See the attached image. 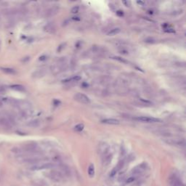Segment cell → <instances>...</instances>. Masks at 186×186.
Listing matches in <instances>:
<instances>
[{"mask_svg":"<svg viewBox=\"0 0 186 186\" xmlns=\"http://www.w3.org/2000/svg\"><path fill=\"white\" fill-rule=\"evenodd\" d=\"M67 66V62L65 58H61L55 63L54 66L52 67V71L55 73H58L63 71Z\"/></svg>","mask_w":186,"mask_h":186,"instance_id":"6da1fadb","label":"cell"},{"mask_svg":"<svg viewBox=\"0 0 186 186\" xmlns=\"http://www.w3.org/2000/svg\"><path fill=\"white\" fill-rule=\"evenodd\" d=\"M55 167V164L52 163H44V164H37L33 165L30 170L33 171H37V170H48L52 169Z\"/></svg>","mask_w":186,"mask_h":186,"instance_id":"7a4b0ae2","label":"cell"},{"mask_svg":"<svg viewBox=\"0 0 186 186\" xmlns=\"http://www.w3.org/2000/svg\"><path fill=\"white\" fill-rule=\"evenodd\" d=\"M48 175H49V177L52 180H53L55 182H60L63 178V175L62 174V172H59V171H56V170L51 171L48 174Z\"/></svg>","mask_w":186,"mask_h":186,"instance_id":"3957f363","label":"cell"},{"mask_svg":"<svg viewBox=\"0 0 186 186\" xmlns=\"http://www.w3.org/2000/svg\"><path fill=\"white\" fill-rule=\"evenodd\" d=\"M109 150L110 148L109 145L105 143V142H102L98 145V153L101 156V157H104L105 156H106L108 153H109Z\"/></svg>","mask_w":186,"mask_h":186,"instance_id":"277c9868","label":"cell"},{"mask_svg":"<svg viewBox=\"0 0 186 186\" xmlns=\"http://www.w3.org/2000/svg\"><path fill=\"white\" fill-rule=\"evenodd\" d=\"M74 99H75L77 101H78L80 103L82 104H89L90 103V99L84 94L83 93H80L78 92L77 94L74 95Z\"/></svg>","mask_w":186,"mask_h":186,"instance_id":"5b68a950","label":"cell"},{"mask_svg":"<svg viewBox=\"0 0 186 186\" xmlns=\"http://www.w3.org/2000/svg\"><path fill=\"white\" fill-rule=\"evenodd\" d=\"M135 120L143 122V123H156V122H161V120L159 119H156L154 117H149V116H138L135 118Z\"/></svg>","mask_w":186,"mask_h":186,"instance_id":"8992f818","label":"cell"},{"mask_svg":"<svg viewBox=\"0 0 186 186\" xmlns=\"http://www.w3.org/2000/svg\"><path fill=\"white\" fill-rule=\"evenodd\" d=\"M169 184L170 186H183L181 180L178 178L177 175L172 174L169 177Z\"/></svg>","mask_w":186,"mask_h":186,"instance_id":"52a82bcc","label":"cell"},{"mask_svg":"<svg viewBox=\"0 0 186 186\" xmlns=\"http://www.w3.org/2000/svg\"><path fill=\"white\" fill-rule=\"evenodd\" d=\"M37 145L35 142H29L26 145H24L23 147V149L29 153H34L36 152L37 151Z\"/></svg>","mask_w":186,"mask_h":186,"instance_id":"ba28073f","label":"cell"},{"mask_svg":"<svg viewBox=\"0 0 186 186\" xmlns=\"http://www.w3.org/2000/svg\"><path fill=\"white\" fill-rule=\"evenodd\" d=\"M146 169V164H142L140 165H138L137 166H136L135 169H133L132 170V174L135 175V177L136 175H140L142 173L144 172V171Z\"/></svg>","mask_w":186,"mask_h":186,"instance_id":"9c48e42d","label":"cell"},{"mask_svg":"<svg viewBox=\"0 0 186 186\" xmlns=\"http://www.w3.org/2000/svg\"><path fill=\"white\" fill-rule=\"evenodd\" d=\"M46 74V71L44 68H41V69H38L36 71H34L32 74V77L35 78V79H39L43 77Z\"/></svg>","mask_w":186,"mask_h":186,"instance_id":"30bf717a","label":"cell"},{"mask_svg":"<svg viewBox=\"0 0 186 186\" xmlns=\"http://www.w3.org/2000/svg\"><path fill=\"white\" fill-rule=\"evenodd\" d=\"M102 159H103V161H102L103 165L104 166H108L110 164L111 161H112L113 154L110 153H108L106 156H105L104 157H103Z\"/></svg>","mask_w":186,"mask_h":186,"instance_id":"8fae6325","label":"cell"},{"mask_svg":"<svg viewBox=\"0 0 186 186\" xmlns=\"http://www.w3.org/2000/svg\"><path fill=\"white\" fill-rule=\"evenodd\" d=\"M102 123L110 125H117L119 124V121L116 119H105L102 121Z\"/></svg>","mask_w":186,"mask_h":186,"instance_id":"7c38bea8","label":"cell"},{"mask_svg":"<svg viewBox=\"0 0 186 186\" xmlns=\"http://www.w3.org/2000/svg\"><path fill=\"white\" fill-rule=\"evenodd\" d=\"M44 31L48 32V33H55V26L54 23H48L47 26H45Z\"/></svg>","mask_w":186,"mask_h":186,"instance_id":"4fadbf2b","label":"cell"},{"mask_svg":"<svg viewBox=\"0 0 186 186\" xmlns=\"http://www.w3.org/2000/svg\"><path fill=\"white\" fill-rule=\"evenodd\" d=\"M1 70L4 73H5L7 74H10V75H14V74L16 73L15 70H14L13 68H1Z\"/></svg>","mask_w":186,"mask_h":186,"instance_id":"5bb4252c","label":"cell"},{"mask_svg":"<svg viewBox=\"0 0 186 186\" xmlns=\"http://www.w3.org/2000/svg\"><path fill=\"white\" fill-rule=\"evenodd\" d=\"M88 175L90 177H93L95 175V166L92 164H91L89 166L88 168Z\"/></svg>","mask_w":186,"mask_h":186,"instance_id":"9a60e30c","label":"cell"},{"mask_svg":"<svg viewBox=\"0 0 186 186\" xmlns=\"http://www.w3.org/2000/svg\"><path fill=\"white\" fill-rule=\"evenodd\" d=\"M10 87H11V89H12L14 90H16V91H18V92H23V91H25L24 87L22 86V85H20V84L12 85Z\"/></svg>","mask_w":186,"mask_h":186,"instance_id":"2e32d148","label":"cell"},{"mask_svg":"<svg viewBox=\"0 0 186 186\" xmlns=\"http://www.w3.org/2000/svg\"><path fill=\"white\" fill-rule=\"evenodd\" d=\"M120 31H121V29H120L119 28H115L111 29V30L108 33V36H114V35L118 34Z\"/></svg>","mask_w":186,"mask_h":186,"instance_id":"e0dca14e","label":"cell"},{"mask_svg":"<svg viewBox=\"0 0 186 186\" xmlns=\"http://www.w3.org/2000/svg\"><path fill=\"white\" fill-rule=\"evenodd\" d=\"M58 7H52V8H51L50 10H48V12H47V15H49V16H53V15H55V14L58 12Z\"/></svg>","mask_w":186,"mask_h":186,"instance_id":"ac0fdd59","label":"cell"},{"mask_svg":"<svg viewBox=\"0 0 186 186\" xmlns=\"http://www.w3.org/2000/svg\"><path fill=\"white\" fill-rule=\"evenodd\" d=\"M39 125V121L37 120V119L33 120V121H30L28 124V126H29L31 127H36V126H38Z\"/></svg>","mask_w":186,"mask_h":186,"instance_id":"d6986e66","label":"cell"},{"mask_svg":"<svg viewBox=\"0 0 186 186\" xmlns=\"http://www.w3.org/2000/svg\"><path fill=\"white\" fill-rule=\"evenodd\" d=\"M84 126L83 124H79L74 126V130L77 132H82L84 129Z\"/></svg>","mask_w":186,"mask_h":186,"instance_id":"ffe728a7","label":"cell"},{"mask_svg":"<svg viewBox=\"0 0 186 186\" xmlns=\"http://www.w3.org/2000/svg\"><path fill=\"white\" fill-rule=\"evenodd\" d=\"M135 180H136V177H135V176H132V177H128V179L126 180V183H127V184L132 183V182H134Z\"/></svg>","mask_w":186,"mask_h":186,"instance_id":"44dd1931","label":"cell"},{"mask_svg":"<svg viewBox=\"0 0 186 186\" xmlns=\"http://www.w3.org/2000/svg\"><path fill=\"white\" fill-rule=\"evenodd\" d=\"M118 172H119V170L116 169V167L115 166L114 168L112 170H111V172H110V177H114L117 174Z\"/></svg>","mask_w":186,"mask_h":186,"instance_id":"7402d4cb","label":"cell"},{"mask_svg":"<svg viewBox=\"0 0 186 186\" xmlns=\"http://www.w3.org/2000/svg\"><path fill=\"white\" fill-rule=\"evenodd\" d=\"M79 6H74L71 10V12L73 13V14H77V13L79 12Z\"/></svg>","mask_w":186,"mask_h":186,"instance_id":"603a6c76","label":"cell"},{"mask_svg":"<svg viewBox=\"0 0 186 186\" xmlns=\"http://www.w3.org/2000/svg\"><path fill=\"white\" fill-rule=\"evenodd\" d=\"M82 79V77L79 76H74L73 77H72L71 79V81H73V82H79Z\"/></svg>","mask_w":186,"mask_h":186,"instance_id":"cb8c5ba5","label":"cell"},{"mask_svg":"<svg viewBox=\"0 0 186 186\" xmlns=\"http://www.w3.org/2000/svg\"><path fill=\"white\" fill-rule=\"evenodd\" d=\"M114 59H116V60H119V61H120V62H121V63H126L127 62L125 60H123V59H121V58H119V57H114Z\"/></svg>","mask_w":186,"mask_h":186,"instance_id":"d4e9b609","label":"cell"},{"mask_svg":"<svg viewBox=\"0 0 186 186\" xmlns=\"http://www.w3.org/2000/svg\"><path fill=\"white\" fill-rule=\"evenodd\" d=\"M6 92V89L4 87L0 86V94H4V93Z\"/></svg>","mask_w":186,"mask_h":186,"instance_id":"484cf974","label":"cell"},{"mask_svg":"<svg viewBox=\"0 0 186 186\" xmlns=\"http://www.w3.org/2000/svg\"><path fill=\"white\" fill-rule=\"evenodd\" d=\"M165 31L167 32V33H175V31L172 28H166L165 30Z\"/></svg>","mask_w":186,"mask_h":186,"instance_id":"4316f807","label":"cell"},{"mask_svg":"<svg viewBox=\"0 0 186 186\" xmlns=\"http://www.w3.org/2000/svg\"><path fill=\"white\" fill-rule=\"evenodd\" d=\"M116 14H117V15H118V16H119V17H122V16L124 15V13H123V12H122V11H121V10H119V11H117V12H116Z\"/></svg>","mask_w":186,"mask_h":186,"instance_id":"83f0119b","label":"cell"},{"mask_svg":"<svg viewBox=\"0 0 186 186\" xmlns=\"http://www.w3.org/2000/svg\"><path fill=\"white\" fill-rule=\"evenodd\" d=\"M145 42H148V43H154V42H155V40H153V39H146V40H145Z\"/></svg>","mask_w":186,"mask_h":186,"instance_id":"f1b7e54d","label":"cell"},{"mask_svg":"<svg viewBox=\"0 0 186 186\" xmlns=\"http://www.w3.org/2000/svg\"><path fill=\"white\" fill-rule=\"evenodd\" d=\"M46 59H47V56H45V55H42V56L39 58V60H45Z\"/></svg>","mask_w":186,"mask_h":186,"instance_id":"f546056e","label":"cell"},{"mask_svg":"<svg viewBox=\"0 0 186 186\" xmlns=\"http://www.w3.org/2000/svg\"><path fill=\"white\" fill-rule=\"evenodd\" d=\"M123 3L125 5L126 7H129V5H130V2H128V1H124Z\"/></svg>","mask_w":186,"mask_h":186,"instance_id":"4dcf8cb0","label":"cell"},{"mask_svg":"<svg viewBox=\"0 0 186 186\" xmlns=\"http://www.w3.org/2000/svg\"><path fill=\"white\" fill-rule=\"evenodd\" d=\"M2 100L1 99H0V107L2 106Z\"/></svg>","mask_w":186,"mask_h":186,"instance_id":"1f68e13d","label":"cell"},{"mask_svg":"<svg viewBox=\"0 0 186 186\" xmlns=\"http://www.w3.org/2000/svg\"><path fill=\"white\" fill-rule=\"evenodd\" d=\"M0 47H1V40H0Z\"/></svg>","mask_w":186,"mask_h":186,"instance_id":"d6a6232c","label":"cell"},{"mask_svg":"<svg viewBox=\"0 0 186 186\" xmlns=\"http://www.w3.org/2000/svg\"><path fill=\"white\" fill-rule=\"evenodd\" d=\"M0 23H1V22H0ZM0 24H1V23H0Z\"/></svg>","mask_w":186,"mask_h":186,"instance_id":"836d02e7","label":"cell"}]
</instances>
